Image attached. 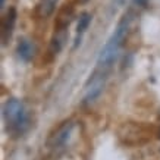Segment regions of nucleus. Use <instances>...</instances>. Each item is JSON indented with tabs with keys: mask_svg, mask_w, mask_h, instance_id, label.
Masks as SVG:
<instances>
[{
	"mask_svg": "<svg viewBox=\"0 0 160 160\" xmlns=\"http://www.w3.org/2000/svg\"><path fill=\"white\" fill-rule=\"evenodd\" d=\"M131 21H132L131 15L128 13V15H125L121 19V22L118 24L115 32L112 34L109 41L104 44V47H103L100 54H98V59H97L98 69H103V71H109V69H110L112 63L116 59L118 52L121 49V46L123 44V40L126 38L128 31L131 28Z\"/></svg>",
	"mask_w": 160,
	"mask_h": 160,
	"instance_id": "obj_1",
	"label": "nucleus"
},
{
	"mask_svg": "<svg viewBox=\"0 0 160 160\" xmlns=\"http://www.w3.org/2000/svg\"><path fill=\"white\" fill-rule=\"evenodd\" d=\"M3 119L8 125V131L15 134H22L28 126V116L19 100L10 98L3 106Z\"/></svg>",
	"mask_w": 160,
	"mask_h": 160,
	"instance_id": "obj_2",
	"label": "nucleus"
},
{
	"mask_svg": "<svg viewBox=\"0 0 160 160\" xmlns=\"http://www.w3.org/2000/svg\"><path fill=\"white\" fill-rule=\"evenodd\" d=\"M72 128H73V123L71 121L68 122H63L62 126H59L58 131L52 134L47 141V147L49 148H59V147L65 146V142L69 140V135L72 132Z\"/></svg>",
	"mask_w": 160,
	"mask_h": 160,
	"instance_id": "obj_3",
	"label": "nucleus"
},
{
	"mask_svg": "<svg viewBox=\"0 0 160 160\" xmlns=\"http://www.w3.org/2000/svg\"><path fill=\"white\" fill-rule=\"evenodd\" d=\"M15 22H16V10H15V8H10L2 21V41H3V44L8 43L12 37Z\"/></svg>",
	"mask_w": 160,
	"mask_h": 160,
	"instance_id": "obj_4",
	"label": "nucleus"
},
{
	"mask_svg": "<svg viewBox=\"0 0 160 160\" xmlns=\"http://www.w3.org/2000/svg\"><path fill=\"white\" fill-rule=\"evenodd\" d=\"M66 41H68V28L62 27V28H59L56 31V34L53 35V38L50 41V53L52 54L60 53V50L63 49Z\"/></svg>",
	"mask_w": 160,
	"mask_h": 160,
	"instance_id": "obj_5",
	"label": "nucleus"
},
{
	"mask_svg": "<svg viewBox=\"0 0 160 160\" xmlns=\"http://www.w3.org/2000/svg\"><path fill=\"white\" fill-rule=\"evenodd\" d=\"M59 0H40L37 3V8H35V15L40 19H47L50 18L53 12L56 10V6H58Z\"/></svg>",
	"mask_w": 160,
	"mask_h": 160,
	"instance_id": "obj_6",
	"label": "nucleus"
},
{
	"mask_svg": "<svg viewBox=\"0 0 160 160\" xmlns=\"http://www.w3.org/2000/svg\"><path fill=\"white\" fill-rule=\"evenodd\" d=\"M16 53H18V56H19L24 62H29L35 54L34 44L31 43L29 40H21L19 44H18V49H16Z\"/></svg>",
	"mask_w": 160,
	"mask_h": 160,
	"instance_id": "obj_7",
	"label": "nucleus"
},
{
	"mask_svg": "<svg viewBox=\"0 0 160 160\" xmlns=\"http://www.w3.org/2000/svg\"><path fill=\"white\" fill-rule=\"evenodd\" d=\"M91 22V15L90 13H82L81 18L78 21V25H77V40H75V47L78 46L79 40H81V35L85 32V29L88 28V25Z\"/></svg>",
	"mask_w": 160,
	"mask_h": 160,
	"instance_id": "obj_8",
	"label": "nucleus"
},
{
	"mask_svg": "<svg viewBox=\"0 0 160 160\" xmlns=\"http://www.w3.org/2000/svg\"><path fill=\"white\" fill-rule=\"evenodd\" d=\"M147 2H148V0H135V3L137 5H140V6H146Z\"/></svg>",
	"mask_w": 160,
	"mask_h": 160,
	"instance_id": "obj_9",
	"label": "nucleus"
},
{
	"mask_svg": "<svg viewBox=\"0 0 160 160\" xmlns=\"http://www.w3.org/2000/svg\"><path fill=\"white\" fill-rule=\"evenodd\" d=\"M0 6H2V8L5 6V0H0Z\"/></svg>",
	"mask_w": 160,
	"mask_h": 160,
	"instance_id": "obj_10",
	"label": "nucleus"
}]
</instances>
